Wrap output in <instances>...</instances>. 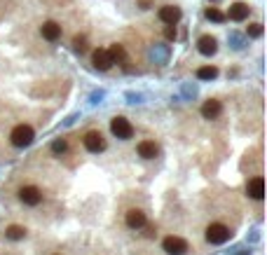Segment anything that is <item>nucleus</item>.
<instances>
[{
  "label": "nucleus",
  "mask_w": 267,
  "mask_h": 255,
  "mask_svg": "<svg viewBox=\"0 0 267 255\" xmlns=\"http://www.w3.org/2000/svg\"><path fill=\"white\" fill-rule=\"evenodd\" d=\"M66 150H68L66 138H59V140H54V143H52V152H54V155H63Z\"/></svg>",
  "instance_id": "21"
},
{
  "label": "nucleus",
  "mask_w": 267,
  "mask_h": 255,
  "mask_svg": "<svg viewBox=\"0 0 267 255\" xmlns=\"http://www.w3.org/2000/svg\"><path fill=\"white\" fill-rule=\"evenodd\" d=\"M230 237H232L230 227L220 225V223H211V225L207 227V241L209 243H225Z\"/></svg>",
  "instance_id": "2"
},
{
  "label": "nucleus",
  "mask_w": 267,
  "mask_h": 255,
  "mask_svg": "<svg viewBox=\"0 0 267 255\" xmlns=\"http://www.w3.org/2000/svg\"><path fill=\"white\" fill-rule=\"evenodd\" d=\"M108 56L113 63H124V61H127V52H124L122 45H113V47L108 49Z\"/></svg>",
  "instance_id": "16"
},
{
  "label": "nucleus",
  "mask_w": 267,
  "mask_h": 255,
  "mask_svg": "<svg viewBox=\"0 0 267 255\" xmlns=\"http://www.w3.org/2000/svg\"><path fill=\"white\" fill-rule=\"evenodd\" d=\"M19 199H21V204H26V206H38V204L43 201V192H40L36 185H26V188L19 190Z\"/></svg>",
  "instance_id": "6"
},
{
  "label": "nucleus",
  "mask_w": 267,
  "mask_h": 255,
  "mask_svg": "<svg viewBox=\"0 0 267 255\" xmlns=\"http://www.w3.org/2000/svg\"><path fill=\"white\" fill-rule=\"evenodd\" d=\"M73 49L78 52V54H85L87 49H89V45H87V38L85 35H75L73 38Z\"/></svg>",
  "instance_id": "19"
},
{
  "label": "nucleus",
  "mask_w": 267,
  "mask_h": 255,
  "mask_svg": "<svg viewBox=\"0 0 267 255\" xmlns=\"http://www.w3.org/2000/svg\"><path fill=\"white\" fill-rule=\"evenodd\" d=\"M127 227H131V230H141V227L146 225V213L141 211V208H131V211H127Z\"/></svg>",
  "instance_id": "12"
},
{
  "label": "nucleus",
  "mask_w": 267,
  "mask_h": 255,
  "mask_svg": "<svg viewBox=\"0 0 267 255\" xmlns=\"http://www.w3.org/2000/svg\"><path fill=\"white\" fill-rule=\"evenodd\" d=\"M197 49H199L204 56H213L218 52V40L213 35H202L199 40H197Z\"/></svg>",
  "instance_id": "11"
},
{
  "label": "nucleus",
  "mask_w": 267,
  "mask_h": 255,
  "mask_svg": "<svg viewBox=\"0 0 267 255\" xmlns=\"http://www.w3.org/2000/svg\"><path fill=\"white\" fill-rule=\"evenodd\" d=\"M251 14V7L246 3H232L230 5V12L225 14V19H232V21H244V19H249Z\"/></svg>",
  "instance_id": "10"
},
{
  "label": "nucleus",
  "mask_w": 267,
  "mask_h": 255,
  "mask_svg": "<svg viewBox=\"0 0 267 255\" xmlns=\"http://www.w3.org/2000/svg\"><path fill=\"white\" fill-rule=\"evenodd\" d=\"M197 78H199V80H216V78H218V68H216V66L197 68Z\"/></svg>",
  "instance_id": "18"
},
{
  "label": "nucleus",
  "mask_w": 267,
  "mask_h": 255,
  "mask_svg": "<svg viewBox=\"0 0 267 255\" xmlns=\"http://www.w3.org/2000/svg\"><path fill=\"white\" fill-rule=\"evenodd\" d=\"M246 35H249V38H260L262 35V24H249Z\"/></svg>",
  "instance_id": "22"
},
{
  "label": "nucleus",
  "mask_w": 267,
  "mask_h": 255,
  "mask_svg": "<svg viewBox=\"0 0 267 255\" xmlns=\"http://www.w3.org/2000/svg\"><path fill=\"white\" fill-rule=\"evenodd\" d=\"M220 113H223V103L216 101V98H209V101L202 103V117L204 120H218Z\"/></svg>",
  "instance_id": "7"
},
{
  "label": "nucleus",
  "mask_w": 267,
  "mask_h": 255,
  "mask_svg": "<svg viewBox=\"0 0 267 255\" xmlns=\"http://www.w3.org/2000/svg\"><path fill=\"white\" fill-rule=\"evenodd\" d=\"M82 143H85V148L89 152H94V155H98V152L106 150V138L101 131H87L85 138H82Z\"/></svg>",
  "instance_id": "4"
},
{
  "label": "nucleus",
  "mask_w": 267,
  "mask_h": 255,
  "mask_svg": "<svg viewBox=\"0 0 267 255\" xmlns=\"http://www.w3.org/2000/svg\"><path fill=\"white\" fill-rule=\"evenodd\" d=\"M164 35H166V40H176V26L166 24V28H164Z\"/></svg>",
  "instance_id": "23"
},
{
  "label": "nucleus",
  "mask_w": 267,
  "mask_h": 255,
  "mask_svg": "<svg viewBox=\"0 0 267 255\" xmlns=\"http://www.w3.org/2000/svg\"><path fill=\"white\" fill-rule=\"evenodd\" d=\"M139 155L143 159H155L159 155V148L155 140H141L139 143Z\"/></svg>",
  "instance_id": "14"
},
{
  "label": "nucleus",
  "mask_w": 267,
  "mask_h": 255,
  "mask_svg": "<svg viewBox=\"0 0 267 255\" xmlns=\"http://www.w3.org/2000/svg\"><path fill=\"white\" fill-rule=\"evenodd\" d=\"M162 248L169 255H185L190 250V246H188V241L181 237H166L162 241Z\"/></svg>",
  "instance_id": "5"
},
{
  "label": "nucleus",
  "mask_w": 267,
  "mask_h": 255,
  "mask_svg": "<svg viewBox=\"0 0 267 255\" xmlns=\"http://www.w3.org/2000/svg\"><path fill=\"white\" fill-rule=\"evenodd\" d=\"M36 138V131L28 127V124H17L12 129V134H10V140H12L14 148H28Z\"/></svg>",
  "instance_id": "1"
},
{
  "label": "nucleus",
  "mask_w": 267,
  "mask_h": 255,
  "mask_svg": "<svg viewBox=\"0 0 267 255\" xmlns=\"http://www.w3.org/2000/svg\"><path fill=\"white\" fill-rule=\"evenodd\" d=\"M141 7H143V10H148V7H150V0H141Z\"/></svg>",
  "instance_id": "25"
},
{
  "label": "nucleus",
  "mask_w": 267,
  "mask_h": 255,
  "mask_svg": "<svg viewBox=\"0 0 267 255\" xmlns=\"http://www.w3.org/2000/svg\"><path fill=\"white\" fill-rule=\"evenodd\" d=\"M143 227H146V225H143ZM146 237H155V227H152V225L146 227Z\"/></svg>",
  "instance_id": "24"
},
{
  "label": "nucleus",
  "mask_w": 267,
  "mask_h": 255,
  "mask_svg": "<svg viewBox=\"0 0 267 255\" xmlns=\"http://www.w3.org/2000/svg\"><path fill=\"white\" fill-rule=\"evenodd\" d=\"M110 131H113L120 140H127L134 136V127L127 117H113V122H110Z\"/></svg>",
  "instance_id": "3"
},
{
  "label": "nucleus",
  "mask_w": 267,
  "mask_h": 255,
  "mask_svg": "<svg viewBox=\"0 0 267 255\" xmlns=\"http://www.w3.org/2000/svg\"><path fill=\"white\" fill-rule=\"evenodd\" d=\"M5 237L10 239V241H21V239H26V230L21 225H10L5 230Z\"/></svg>",
  "instance_id": "17"
},
{
  "label": "nucleus",
  "mask_w": 267,
  "mask_h": 255,
  "mask_svg": "<svg viewBox=\"0 0 267 255\" xmlns=\"http://www.w3.org/2000/svg\"><path fill=\"white\" fill-rule=\"evenodd\" d=\"M40 33H43L45 40H49V43H56L61 38V26L56 24V21H45L43 28H40Z\"/></svg>",
  "instance_id": "13"
},
{
  "label": "nucleus",
  "mask_w": 267,
  "mask_h": 255,
  "mask_svg": "<svg viewBox=\"0 0 267 255\" xmlns=\"http://www.w3.org/2000/svg\"><path fill=\"white\" fill-rule=\"evenodd\" d=\"M91 63H94V68L101 70V73L110 70L113 61H110V56H108V49H94V54H91Z\"/></svg>",
  "instance_id": "9"
},
{
  "label": "nucleus",
  "mask_w": 267,
  "mask_h": 255,
  "mask_svg": "<svg viewBox=\"0 0 267 255\" xmlns=\"http://www.w3.org/2000/svg\"><path fill=\"white\" fill-rule=\"evenodd\" d=\"M159 19H162L164 24H176L178 19H181V10L174 5H164L162 10H159Z\"/></svg>",
  "instance_id": "15"
},
{
  "label": "nucleus",
  "mask_w": 267,
  "mask_h": 255,
  "mask_svg": "<svg viewBox=\"0 0 267 255\" xmlns=\"http://www.w3.org/2000/svg\"><path fill=\"white\" fill-rule=\"evenodd\" d=\"M204 14H207V19H209V21H216V24H220V21H225V14L220 12L218 7H209V10H207V12H204Z\"/></svg>",
  "instance_id": "20"
},
{
  "label": "nucleus",
  "mask_w": 267,
  "mask_h": 255,
  "mask_svg": "<svg viewBox=\"0 0 267 255\" xmlns=\"http://www.w3.org/2000/svg\"><path fill=\"white\" fill-rule=\"evenodd\" d=\"M246 195H249L251 199H255V201H260L262 197H265V180H262L260 176H255V178H251V180L246 183Z\"/></svg>",
  "instance_id": "8"
}]
</instances>
